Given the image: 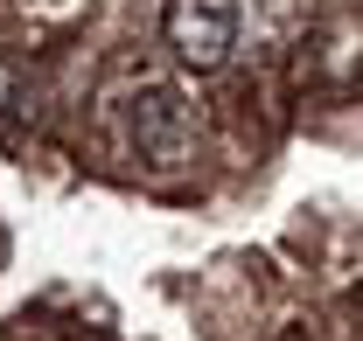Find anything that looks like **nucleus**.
Wrapping results in <instances>:
<instances>
[{
    "label": "nucleus",
    "mask_w": 363,
    "mask_h": 341,
    "mask_svg": "<svg viewBox=\"0 0 363 341\" xmlns=\"http://www.w3.org/2000/svg\"><path fill=\"white\" fill-rule=\"evenodd\" d=\"M126 139L147 168H182L196 154V112L175 84H140L126 98Z\"/></svg>",
    "instance_id": "obj_1"
},
{
    "label": "nucleus",
    "mask_w": 363,
    "mask_h": 341,
    "mask_svg": "<svg viewBox=\"0 0 363 341\" xmlns=\"http://www.w3.org/2000/svg\"><path fill=\"white\" fill-rule=\"evenodd\" d=\"M161 35L196 77H210L238 49V0H168L161 7Z\"/></svg>",
    "instance_id": "obj_2"
},
{
    "label": "nucleus",
    "mask_w": 363,
    "mask_h": 341,
    "mask_svg": "<svg viewBox=\"0 0 363 341\" xmlns=\"http://www.w3.org/2000/svg\"><path fill=\"white\" fill-rule=\"evenodd\" d=\"M21 105H28V63L0 56V119H7V112H21Z\"/></svg>",
    "instance_id": "obj_4"
},
{
    "label": "nucleus",
    "mask_w": 363,
    "mask_h": 341,
    "mask_svg": "<svg viewBox=\"0 0 363 341\" xmlns=\"http://www.w3.org/2000/svg\"><path fill=\"white\" fill-rule=\"evenodd\" d=\"M301 77L308 84H357L363 77V21L357 14H321L301 42Z\"/></svg>",
    "instance_id": "obj_3"
}]
</instances>
